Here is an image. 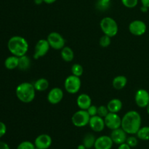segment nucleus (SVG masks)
Here are the masks:
<instances>
[{
  "label": "nucleus",
  "instance_id": "obj_1",
  "mask_svg": "<svg viewBox=\"0 0 149 149\" xmlns=\"http://www.w3.org/2000/svg\"><path fill=\"white\" fill-rule=\"evenodd\" d=\"M142 119L141 116L136 111H129L122 118L121 127L127 135H136L141 127Z\"/></svg>",
  "mask_w": 149,
  "mask_h": 149
},
{
  "label": "nucleus",
  "instance_id": "obj_2",
  "mask_svg": "<svg viewBox=\"0 0 149 149\" xmlns=\"http://www.w3.org/2000/svg\"><path fill=\"white\" fill-rule=\"evenodd\" d=\"M29 42L23 36H12L7 42V48L13 55L21 57L26 55L29 50Z\"/></svg>",
  "mask_w": 149,
  "mask_h": 149
},
{
  "label": "nucleus",
  "instance_id": "obj_3",
  "mask_svg": "<svg viewBox=\"0 0 149 149\" xmlns=\"http://www.w3.org/2000/svg\"><path fill=\"white\" fill-rule=\"evenodd\" d=\"M36 92L33 84L30 82H23L17 86L15 94L17 99L22 103H29L34 100Z\"/></svg>",
  "mask_w": 149,
  "mask_h": 149
},
{
  "label": "nucleus",
  "instance_id": "obj_4",
  "mask_svg": "<svg viewBox=\"0 0 149 149\" xmlns=\"http://www.w3.org/2000/svg\"><path fill=\"white\" fill-rule=\"evenodd\" d=\"M100 26L101 31L105 35L113 37L119 31V26L113 18L111 17H105L100 20Z\"/></svg>",
  "mask_w": 149,
  "mask_h": 149
},
{
  "label": "nucleus",
  "instance_id": "obj_5",
  "mask_svg": "<svg viewBox=\"0 0 149 149\" xmlns=\"http://www.w3.org/2000/svg\"><path fill=\"white\" fill-rule=\"evenodd\" d=\"M81 81L80 77L74 76L73 74L69 75L64 81V88L65 91L71 95L76 94L81 89Z\"/></svg>",
  "mask_w": 149,
  "mask_h": 149
},
{
  "label": "nucleus",
  "instance_id": "obj_6",
  "mask_svg": "<svg viewBox=\"0 0 149 149\" xmlns=\"http://www.w3.org/2000/svg\"><path fill=\"white\" fill-rule=\"evenodd\" d=\"M90 119V116L87 110L80 109L73 114L71 117V122L73 125L77 127H84L89 125Z\"/></svg>",
  "mask_w": 149,
  "mask_h": 149
},
{
  "label": "nucleus",
  "instance_id": "obj_7",
  "mask_svg": "<svg viewBox=\"0 0 149 149\" xmlns=\"http://www.w3.org/2000/svg\"><path fill=\"white\" fill-rule=\"evenodd\" d=\"M48 43L51 48L56 50H61L65 47V41L63 36L58 32H51L47 38Z\"/></svg>",
  "mask_w": 149,
  "mask_h": 149
},
{
  "label": "nucleus",
  "instance_id": "obj_8",
  "mask_svg": "<svg viewBox=\"0 0 149 149\" xmlns=\"http://www.w3.org/2000/svg\"><path fill=\"white\" fill-rule=\"evenodd\" d=\"M50 46H49V43H48L47 40L45 39H39L37 42H36V45L34 47V53H33V58L35 60H38L39 58H42L49 52V49H50Z\"/></svg>",
  "mask_w": 149,
  "mask_h": 149
},
{
  "label": "nucleus",
  "instance_id": "obj_9",
  "mask_svg": "<svg viewBox=\"0 0 149 149\" xmlns=\"http://www.w3.org/2000/svg\"><path fill=\"white\" fill-rule=\"evenodd\" d=\"M129 31L134 36H141L146 32L147 26L143 20H135L130 23Z\"/></svg>",
  "mask_w": 149,
  "mask_h": 149
},
{
  "label": "nucleus",
  "instance_id": "obj_10",
  "mask_svg": "<svg viewBox=\"0 0 149 149\" xmlns=\"http://www.w3.org/2000/svg\"><path fill=\"white\" fill-rule=\"evenodd\" d=\"M104 122L106 127L111 130L118 129L122 127V118L116 113L109 112V114L104 118Z\"/></svg>",
  "mask_w": 149,
  "mask_h": 149
},
{
  "label": "nucleus",
  "instance_id": "obj_11",
  "mask_svg": "<svg viewBox=\"0 0 149 149\" xmlns=\"http://www.w3.org/2000/svg\"><path fill=\"white\" fill-rule=\"evenodd\" d=\"M63 91L60 87H54L51 89L47 94V100L50 104L57 105L62 101L63 98Z\"/></svg>",
  "mask_w": 149,
  "mask_h": 149
},
{
  "label": "nucleus",
  "instance_id": "obj_12",
  "mask_svg": "<svg viewBox=\"0 0 149 149\" xmlns=\"http://www.w3.org/2000/svg\"><path fill=\"white\" fill-rule=\"evenodd\" d=\"M135 101L140 108H146L149 103V93L144 89L137 90L135 95Z\"/></svg>",
  "mask_w": 149,
  "mask_h": 149
},
{
  "label": "nucleus",
  "instance_id": "obj_13",
  "mask_svg": "<svg viewBox=\"0 0 149 149\" xmlns=\"http://www.w3.org/2000/svg\"><path fill=\"white\" fill-rule=\"evenodd\" d=\"M52 138L49 135L41 134L35 139L34 145L36 148L48 149L52 145Z\"/></svg>",
  "mask_w": 149,
  "mask_h": 149
},
{
  "label": "nucleus",
  "instance_id": "obj_14",
  "mask_svg": "<svg viewBox=\"0 0 149 149\" xmlns=\"http://www.w3.org/2000/svg\"><path fill=\"white\" fill-rule=\"evenodd\" d=\"M110 137L113 141V143L120 145L124 143H126L127 138V133L122 127H120L111 130Z\"/></svg>",
  "mask_w": 149,
  "mask_h": 149
},
{
  "label": "nucleus",
  "instance_id": "obj_15",
  "mask_svg": "<svg viewBox=\"0 0 149 149\" xmlns=\"http://www.w3.org/2000/svg\"><path fill=\"white\" fill-rule=\"evenodd\" d=\"M89 125L91 130L94 132H100L104 130L106 127V125H105L104 118H102L99 116L98 115L96 116H91L89 122Z\"/></svg>",
  "mask_w": 149,
  "mask_h": 149
},
{
  "label": "nucleus",
  "instance_id": "obj_16",
  "mask_svg": "<svg viewBox=\"0 0 149 149\" xmlns=\"http://www.w3.org/2000/svg\"><path fill=\"white\" fill-rule=\"evenodd\" d=\"M113 142L109 135H102L96 138L95 149H111Z\"/></svg>",
  "mask_w": 149,
  "mask_h": 149
},
{
  "label": "nucleus",
  "instance_id": "obj_17",
  "mask_svg": "<svg viewBox=\"0 0 149 149\" xmlns=\"http://www.w3.org/2000/svg\"><path fill=\"white\" fill-rule=\"evenodd\" d=\"M77 104L80 109L87 110L92 105V99L89 95L82 93L77 98Z\"/></svg>",
  "mask_w": 149,
  "mask_h": 149
},
{
  "label": "nucleus",
  "instance_id": "obj_18",
  "mask_svg": "<svg viewBox=\"0 0 149 149\" xmlns=\"http://www.w3.org/2000/svg\"><path fill=\"white\" fill-rule=\"evenodd\" d=\"M108 109L111 113H118L123 107L122 101L119 98H113L108 103Z\"/></svg>",
  "mask_w": 149,
  "mask_h": 149
},
{
  "label": "nucleus",
  "instance_id": "obj_19",
  "mask_svg": "<svg viewBox=\"0 0 149 149\" xmlns=\"http://www.w3.org/2000/svg\"><path fill=\"white\" fill-rule=\"evenodd\" d=\"M127 84V78L125 76L119 75L117 77H114L112 81V85L113 87L116 90H120L125 88Z\"/></svg>",
  "mask_w": 149,
  "mask_h": 149
},
{
  "label": "nucleus",
  "instance_id": "obj_20",
  "mask_svg": "<svg viewBox=\"0 0 149 149\" xmlns=\"http://www.w3.org/2000/svg\"><path fill=\"white\" fill-rule=\"evenodd\" d=\"M19 57L11 55L7 58L4 61V66L8 70H14L18 67Z\"/></svg>",
  "mask_w": 149,
  "mask_h": 149
},
{
  "label": "nucleus",
  "instance_id": "obj_21",
  "mask_svg": "<svg viewBox=\"0 0 149 149\" xmlns=\"http://www.w3.org/2000/svg\"><path fill=\"white\" fill-rule=\"evenodd\" d=\"M61 56L65 62H71L74 58V52L71 47L65 46L61 50Z\"/></svg>",
  "mask_w": 149,
  "mask_h": 149
},
{
  "label": "nucleus",
  "instance_id": "obj_22",
  "mask_svg": "<svg viewBox=\"0 0 149 149\" xmlns=\"http://www.w3.org/2000/svg\"><path fill=\"white\" fill-rule=\"evenodd\" d=\"M49 81L45 78L38 79L33 83L35 90H36V91L38 92H45V90H47L48 87H49Z\"/></svg>",
  "mask_w": 149,
  "mask_h": 149
},
{
  "label": "nucleus",
  "instance_id": "obj_23",
  "mask_svg": "<svg viewBox=\"0 0 149 149\" xmlns=\"http://www.w3.org/2000/svg\"><path fill=\"white\" fill-rule=\"evenodd\" d=\"M31 66V59L26 55H23L21 57H19V63L18 67L21 71H26L29 69Z\"/></svg>",
  "mask_w": 149,
  "mask_h": 149
},
{
  "label": "nucleus",
  "instance_id": "obj_24",
  "mask_svg": "<svg viewBox=\"0 0 149 149\" xmlns=\"http://www.w3.org/2000/svg\"><path fill=\"white\" fill-rule=\"evenodd\" d=\"M96 138L94 135L91 133H88L85 135L83 139V144L87 149H91L93 147H94L95 143Z\"/></svg>",
  "mask_w": 149,
  "mask_h": 149
},
{
  "label": "nucleus",
  "instance_id": "obj_25",
  "mask_svg": "<svg viewBox=\"0 0 149 149\" xmlns=\"http://www.w3.org/2000/svg\"><path fill=\"white\" fill-rule=\"evenodd\" d=\"M138 139L141 141H149V127H141L136 133Z\"/></svg>",
  "mask_w": 149,
  "mask_h": 149
},
{
  "label": "nucleus",
  "instance_id": "obj_26",
  "mask_svg": "<svg viewBox=\"0 0 149 149\" xmlns=\"http://www.w3.org/2000/svg\"><path fill=\"white\" fill-rule=\"evenodd\" d=\"M83 72H84V68L82 65L79 63H74L71 66V73L73 75L77 76V77H80L82 76Z\"/></svg>",
  "mask_w": 149,
  "mask_h": 149
},
{
  "label": "nucleus",
  "instance_id": "obj_27",
  "mask_svg": "<svg viewBox=\"0 0 149 149\" xmlns=\"http://www.w3.org/2000/svg\"><path fill=\"white\" fill-rule=\"evenodd\" d=\"M111 37L107 36V35L103 34V36H102L100 37V40H99V44H100V47L103 48L108 47L111 45Z\"/></svg>",
  "mask_w": 149,
  "mask_h": 149
},
{
  "label": "nucleus",
  "instance_id": "obj_28",
  "mask_svg": "<svg viewBox=\"0 0 149 149\" xmlns=\"http://www.w3.org/2000/svg\"><path fill=\"white\" fill-rule=\"evenodd\" d=\"M17 149H36L34 143L30 141H23L17 146Z\"/></svg>",
  "mask_w": 149,
  "mask_h": 149
},
{
  "label": "nucleus",
  "instance_id": "obj_29",
  "mask_svg": "<svg viewBox=\"0 0 149 149\" xmlns=\"http://www.w3.org/2000/svg\"><path fill=\"white\" fill-rule=\"evenodd\" d=\"M126 143H127L131 148H135L138 144V137L133 136V135H131L130 136L127 137V138Z\"/></svg>",
  "mask_w": 149,
  "mask_h": 149
},
{
  "label": "nucleus",
  "instance_id": "obj_30",
  "mask_svg": "<svg viewBox=\"0 0 149 149\" xmlns=\"http://www.w3.org/2000/svg\"><path fill=\"white\" fill-rule=\"evenodd\" d=\"M109 113L107 106H100L97 107V115L102 118H105Z\"/></svg>",
  "mask_w": 149,
  "mask_h": 149
},
{
  "label": "nucleus",
  "instance_id": "obj_31",
  "mask_svg": "<svg viewBox=\"0 0 149 149\" xmlns=\"http://www.w3.org/2000/svg\"><path fill=\"white\" fill-rule=\"evenodd\" d=\"M122 4L127 8H134L138 4V0H121Z\"/></svg>",
  "mask_w": 149,
  "mask_h": 149
},
{
  "label": "nucleus",
  "instance_id": "obj_32",
  "mask_svg": "<svg viewBox=\"0 0 149 149\" xmlns=\"http://www.w3.org/2000/svg\"><path fill=\"white\" fill-rule=\"evenodd\" d=\"M87 111L88 112L90 117H91V116H96V115H97V107L96 106H95V105L92 104L91 106L87 109Z\"/></svg>",
  "mask_w": 149,
  "mask_h": 149
},
{
  "label": "nucleus",
  "instance_id": "obj_33",
  "mask_svg": "<svg viewBox=\"0 0 149 149\" xmlns=\"http://www.w3.org/2000/svg\"><path fill=\"white\" fill-rule=\"evenodd\" d=\"M96 7L98 10H106L107 9H109V7H110V4H106V3H103L102 1H100V0H97V4H96Z\"/></svg>",
  "mask_w": 149,
  "mask_h": 149
},
{
  "label": "nucleus",
  "instance_id": "obj_34",
  "mask_svg": "<svg viewBox=\"0 0 149 149\" xmlns=\"http://www.w3.org/2000/svg\"><path fill=\"white\" fill-rule=\"evenodd\" d=\"M7 132V126L2 122H0V138H2Z\"/></svg>",
  "mask_w": 149,
  "mask_h": 149
},
{
  "label": "nucleus",
  "instance_id": "obj_35",
  "mask_svg": "<svg viewBox=\"0 0 149 149\" xmlns=\"http://www.w3.org/2000/svg\"><path fill=\"white\" fill-rule=\"evenodd\" d=\"M131 148H131L127 143H124L120 144V145H119V147H118V149H131Z\"/></svg>",
  "mask_w": 149,
  "mask_h": 149
},
{
  "label": "nucleus",
  "instance_id": "obj_36",
  "mask_svg": "<svg viewBox=\"0 0 149 149\" xmlns=\"http://www.w3.org/2000/svg\"><path fill=\"white\" fill-rule=\"evenodd\" d=\"M0 149H10L8 144L6 143L5 142L0 141Z\"/></svg>",
  "mask_w": 149,
  "mask_h": 149
},
{
  "label": "nucleus",
  "instance_id": "obj_37",
  "mask_svg": "<svg viewBox=\"0 0 149 149\" xmlns=\"http://www.w3.org/2000/svg\"><path fill=\"white\" fill-rule=\"evenodd\" d=\"M141 1L143 6H145L149 8V0H141Z\"/></svg>",
  "mask_w": 149,
  "mask_h": 149
},
{
  "label": "nucleus",
  "instance_id": "obj_38",
  "mask_svg": "<svg viewBox=\"0 0 149 149\" xmlns=\"http://www.w3.org/2000/svg\"><path fill=\"white\" fill-rule=\"evenodd\" d=\"M148 7H145V6H141V12H142V13H147V12H148Z\"/></svg>",
  "mask_w": 149,
  "mask_h": 149
},
{
  "label": "nucleus",
  "instance_id": "obj_39",
  "mask_svg": "<svg viewBox=\"0 0 149 149\" xmlns=\"http://www.w3.org/2000/svg\"><path fill=\"white\" fill-rule=\"evenodd\" d=\"M57 0H44V2L46 3L47 4H53Z\"/></svg>",
  "mask_w": 149,
  "mask_h": 149
},
{
  "label": "nucleus",
  "instance_id": "obj_40",
  "mask_svg": "<svg viewBox=\"0 0 149 149\" xmlns=\"http://www.w3.org/2000/svg\"><path fill=\"white\" fill-rule=\"evenodd\" d=\"M33 1H34V3L36 5H40L42 3H45L44 2V0H33Z\"/></svg>",
  "mask_w": 149,
  "mask_h": 149
},
{
  "label": "nucleus",
  "instance_id": "obj_41",
  "mask_svg": "<svg viewBox=\"0 0 149 149\" xmlns=\"http://www.w3.org/2000/svg\"><path fill=\"white\" fill-rule=\"evenodd\" d=\"M77 149H87L85 146H84V144H80V145L78 146V147H77Z\"/></svg>",
  "mask_w": 149,
  "mask_h": 149
},
{
  "label": "nucleus",
  "instance_id": "obj_42",
  "mask_svg": "<svg viewBox=\"0 0 149 149\" xmlns=\"http://www.w3.org/2000/svg\"><path fill=\"white\" fill-rule=\"evenodd\" d=\"M100 1H102V2H103V3H106V4H110L111 1V0H100Z\"/></svg>",
  "mask_w": 149,
  "mask_h": 149
},
{
  "label": "nucleus",
  "instance_id": "obj_43",
  "mask_svg": "<svg viewBox=\"0 0 149 149\" xmlns=\"http://www.w3.org/2000/svg\"><path fill=\"white\" fill-rule=\"evenodd\" d=\"M146 111H147V113H148L149 114V103H148V105L147 106V107H146Z\"/></svg>",
  "mask_w": 149,
  "mask_h": 149
},
{
  "label": "nucleus",
  "instance_id": "obj_44",
  "mask_svg": "<svg viewBox=\"0 0 149 149\" xmlns=\"http://www.w3.org/2000/svg\"><path fill=\"white\" fill-rule=\"evenodd\" d=\"M36 149H39V148H36Z\"/></svg>",
  "mask_w": 149,
  "mask_h": 149
}]
</instances>
